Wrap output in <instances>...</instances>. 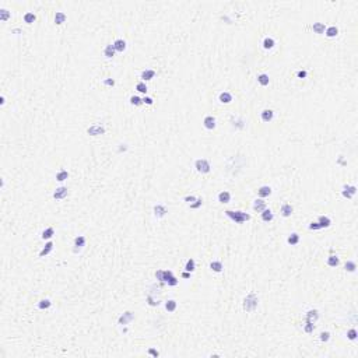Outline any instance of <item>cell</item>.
Listing matches in <instances>:
<instances>
[{
    "instance_id": "1",
    "label": "cell",
    "mask_w": 358,
    "mask_h": 358,
    "mask_svg": "<svg viewBox=\"0 0 358 358\" xmlns=\"http://www.w3.org/2000/svg\"><path fill=\"white\" fill-rule=\"evenodd\" d=\"M258 308V295L255 292H250L249 295H246V298L243 299V309L246 312H253Z\"/></svg>"
},
{
    "instance_id": "2",
    "label": "cell",
    "mask_w": 358,
    "mask_h": 358,
    "mask_svg": "<svg viewBox=\"0 0 358 358\" xmlns=\"http://www.w3.org/2000/svg\"><path fill=\"white\" fill-rule=\"evenodd\" d=\"M225 214H227L232 221L237 222V224H241V222H245V221H248V220H250V216L246 214V213H243V211H232V210H227Z\"/></svg>"
},
{
    "instance_id": "3",
    "label": "cell",
    "mask_w": 358,
    "mask_h": 358,
    "mask_svg": "<svg viewBox=\"0 0 358 358\" xmlns=\"http://www.w3.org/2000/svg\"><path fill=\"white\" fill-rule=\"evenodd\" d=\"M194 168L199 171L200 173H209L210 172V162L207 160H197L196 162H194Z\"/></svg>"
},
{
    "instance_id": "4",
    "label": "cell",
    "mask_w": 358,
    "mask_h": 358,
    "mask_svg": "<svg viewBox=\"0 0 358 358\" xmlns=\"http://www.w3.org/2000/svg\"><path fill=\"white\" fill-rule=\"evenodd\" d=\"M87 132H88L90 136H100V134L105 133V128L101 126V124H94V126H91V128H88Z\"/></svg>"
},
{
    "instance_id": "5",
    "label": "cell",
    "mask_w": 358,
    "mask_h": 358,
    "mask_svg": "<svg viewBox=\"0 0 358 358\" xmlns=\"http://www.w3.org/2000/svg\"><path fill=\"white\" fill-rule=\"evenodd\" d=\"M133 319H134V313L133 312H124L123 315H120V318H119L118 323L123 326V325H128V323H130Z\"/></svg>"
},
{
    "instance_id": "6",
    "label": "cell",
    "mask_w": 358,
    "mask_h": 358,
    "mask_svg": "<svg viewBox=\"0 0 358 358\" xmlns=\"http://www.w3.org/2000/svg\"><path fill=\"white\" fill-rule=\"evenodd\" d=\"M357 193V188L355 186H344L343 188V192H341V194H343L344 197H347V199H351L354 194Z\"/></svg>"
},
{
    "instance_id": "7",
    "label": "cell",
    "mask_w": 358,
    "mask_h": 358,
    "mask_svg": "<svg viewBox=\"0 0 358 358\" xmlns=\"http://www.w3.org/2000/svg\"><path fill=\"white\" fill-rule=\"evenodd\" d=\"M66 196H67V188H64V186H62V188H58L55 190V193H53V197H55L56 200L64 199Z\"/></svg>"
},
{
    "instance_id": "8",
    "label": "cell",
    "mask_w": 358,
    "mask_h": 358,
    "mask_svg": "<svg viewBox=\"0 0 358 358\" xmlns=\"http://www.w3.org/2000/svg\"><path fill=\"white\" fill-rule=\"evenodd\" d=\"M264 209H266V201H264L263 199H260V197L256 199L255 203H253V210L258 211V213H262Z\"/></svg>"
},
{
    "instance_id": "9",
    "label": "cell",
    "mask_w": 358,
    "mask_h": 358,
    "mask_svg": "<svg viewBox=\"0 0 358 358\" xmlns=\"http://www.w3.org/2000/svg\"><path fill=\"white\" fill-rule=\"evenodd\" d=\"M203 123H204V128L209 129V130H213V129L216 128V119L213 118V116H206Z\"/></svg>"
},
{
    "instance_id": "10",
    "label": "cell",
    "mask_w": 358,
    "mask_h": 358,
    "mask_svg": "<svg viewBox=\"0 0 358 358\" xmlns=\"http://www.w3.org/2000/svg\"><path fill=\"white\" fill-rule=\"evenodd\" d=\"M319 319V313L316 309H312V311H308L307 313V322L308 323H315L316 320Z\"/></svg>"
},
{
    "instance_id": "11",
    "label": "cell",
    "mask_w": 358,
    "mask_h": 358,
    "mask_svg": "<svg viewBox=\"0 0 358 358\" xmlns=\"http://www.w3.org/2000/svg\"><path fill=\"white\" fill-rule=\"evenodd\" d=\"M167 213H168L167 207L162 206V204H157V206L154 207V214H155V217H164Z\"/></svg>"
},
{
    "instance_id": "12",
    "label": "cell",
    "mask_w": 358,
    "mask_h": 358,
    "mask_svg": "<svg viewBox=\"0 0 358 358\" xmlns=\"http://www.w3.org/2000/svg\"><path fill=\"white\" fill-rule=\"evenodd\" d=\"M258 194H259V197H260V199L267 197V196H270V194H271V188H270V186H262V188H259Z\"/></svg>"
},
{
    "instance_id": "13",
    "label": "cell",
    "mask_w": 358,
    "mask_h": 358,
    "mask_svg": "<svg viewBox=\"0 0 358 358\" xmlns=\"http://www.w3.org/2000/svg\"><path fill=\"white\" fill-rule=\"evenodd\" d=\"M292 206L291 204H288V203H285V204H283L281 206V216L283 217H290L292 214Z\"/></svg>"
},
{
    "instance_id": "14",
    "label": "cell",
    "mask_w": 358,
    "mask_h": 358,
    "mask_svg": "<svg viewBox=\"0 0 358 358\" xmlns=\"http://www.w3.org/2000/svg\"><path fill=\"white\" fill-rule=\"evenodd\" d=\"M273 116H274V112L271 109H264L263 112H262V120H263V122H271V120H273Z\"/></svg>"
},
{
    "instance_id": "15",
    "label": "cell",
    "mask_w": 358,
    "mask_h": 358,
    "mask_svg": "<svg viewBox=\"0 0 358 358\" xmlns=\"http://www.w3.org/2000/svg\"><path fill=\"white\" fill-rule=\"evenodd\" d=\"M115 46H113V43L112 45H106L105 46V49H104V55L106 56L108 59H111V58H113L115 56Z\"/></svg>"
},
{
    "instance_id": "16",
    "label": "cell",
    "mask_w": 358,
    "mask_h": 358,
    "mask_svg": "<svg viewBox=\"0 0 358 358\" xmlns=\"http://www.w3.org/2000/svg\"><path fill=\"white\" fill-rule=\"evenodd\" d=\"M230 200H231V194L228 193L227 190L220 192V193H218V201H220V203L225 204V203H228Z\"/></svg>"
},
{
    "instance_id": "17",
    "label": "cell",
    "mask_w": 358,
    "mask_h": 358,
    "mask_svg": "<svg viewBox=\"0 0 358 358\" xmlns=\"http://www.w3.org/2000/svg\"><path fill=\"white\" fill-rule=\"evenodd\" d=\"M318 224L320 225V228H327V227H330L332 221H330V218H329V217L320 216V217H319V220H318Z\"/></svg>"
},
{
    "instance_id": "18",
    "label": "cell",
    "mask_w": 358,
    "mask_h": 358,
    "mask_svg": "<svg viewBox=\"0 0 358 358\" xmlns=\"http://www.w3.org/2000/svg\"><path fill=\"white\" fill-rule=\"evenodd\" d=\"M262 220H263L264 222H270L271 220H273V213H271V210L264 209L263 211H262Z\"/></svg>"
},
{
    "instance_id": "19",
    "label": "cell",
    "mask_w": 358,
    "mask_h": 358,
    "mask_svg": "<svg viewBox=\"0 0 358 358\" xmlns=\"http://www.w3.org/2000/svg\"><path fill=\"white\" fill-rule=\"evenodd\" d=\"M52 249H53V242H51V241H49V242L46 243L45 246H43V249H42V250H41V252H39V256H41V258H43V256L49 255V253L52 252Z\"/></svg>"
},
{
    "instance_id": "20",
    "label": "cell",
    "mask_w": 358,
    "mask_h": 358,
    "mask_svg": "<svg viewBox=\"0 0 358 358\" xmlns=\"http://www.w3.org/2000/svg\"><path fill=\"white\" fill-rule=\"evenodd\" d=\"M312 30H313V32H316V34H325L326 25L323 24V22H315V24L312 25Z\"/></svg>"
},
{
    "instance_id": "21",
    "label": "cell",
    "mask_w": 358,
    "mask_h": 358,
    "mask_svg": "<svg viewBox=\"0 0 358 358\" xmlns=\"http://www.w3.org/2000/svg\"><path fill=\"white\" fill-rule=\"evenodd\" d=\"M218 100H220V102L221 104H230L231 101H232V95L230 94V92H221L220 94V97H218Z\"/></svg>"
},
{
    "instance_id": "22",
    "label": "cell",
    "mask_w": 358,
    "mask_h": 358,
    "mask_svg": "<svg viewBox=\"0 0 358 358\" xmlns=\"http://www.w3.org/2000/svg\"><path fill=\"white\" fill-rule=\"evenodd\" d=\"M113 46H115V51L116 52H123L126 49V42L123 39H116L113 42Z\"/></svg>"
},
{
    "instance_id": "23",
    "label": "cell",
    "mask_w": 358,
    "mask_h": 358,
    "mask_svg": "<svg viewBox=\"0 0 358 358\" xmlns=\"http://www.w3.org/2000/svg\"><path fill=\"white\" fill-rule=\"evenodd\" d=\"M64 21H66V14L62 13V11L56 13V14H55V24L56 25H62Z\"/></svg>"
},
{
    "instance_id": "24",
    "label": "cell",
    "mask_w": 358,
    "mask_h": 358,
    "mask_svg": "<svg viewBox=\"0 0 358 358\" xmlns=\"http://www.w3.org/2000/svg\"><path fill=\"white\" fill-rule=\"evenodd\" d=\"M154 76H155L154 70H144V71L141 73V79L144 80V81H148V80L154 79Z\"/></svg>"
},
{
    "instance_id": "25",
    "label": "cell",
    "mask_w": 358,
    "mask_h": 358,
    "mask_svg": "<svg viewBox=\"0 0 358 358\" xmlns=\"http://www.w3.org/2000/svg\"><path fill=\"white\" fill-rule=\"evenodd\" d=\"M325 34H326V37H329V38H334L339 34V30H337V27H334V25H332V27H329V28H326V31H325Z\"/></svg>"
},
{
    "instance_id": "26",
    "label": "cell",
    "mask_w": 358,
    "mask_h": 358,
    "mask_svg": "<svg viewBox=\"0 0 358 358\" xmlns=\"http://www.w3.org/2000/svg\"><path fill=\"white\" fill-rule=\"evenodd\" d=\"M53 235H55V230H53L52 227H49V228H46V230L43 231L41 237H42V239H51Z\"/></svg>"
},
{
    "instance_id": "27",
    "label": "cell",
    "mask_w": 358,
    "mask_h": 358,
    "mask_svg": "<svg viewBox=\"0 0 358 358\" xmlns=\"http://www.w3.org/2000/svg\"><path fill=\"white\" fill-rule=\"evenodd\" d=\"M210 269L213 271H216V273H220V271H222V263L221 262H211L210 263Z\"/></svg>"
},
{
    "instance_id": "28",
    "label": "cell",
    "mask_w": 358,
    "mask_h": 358,
    "mask_svg": "<svg viewBox=\"0 0 358 358\" xmlns=\"http://www.w3.org/2000/svg\"><path fill=\"white\" fill-rule=\"evenodd\" d=\"M258 81L260 85H263V87H266V85H269V81H270V79H269V76L267 74H259L258 76Z\"/></svg>"
},
{
    "instance_id": "29",
    "label": "cell",
    "mask_w": 358,
    "mask_h": 358,
    "mask_svg": "<svg viewBox=\"0 0 358 358\" xmlns=\"http://www.w3.org/2000/svg\"><path fill=\"white\" fill-rule=\"evenodd\" d=\"M67 178H69V173H67V171H64V169H60L58 173H56V181H59V182H63V181H66Z\"/></svg>"
},
{
    "instance_id": "30",
    "label": "cell",
    "mask_w": 358,
    "mask_h": 358,
    "mask_svg": "<svg viewBox=\"0 0 358 358\" xmlns=\"http://www.w3.org/2000/svg\"><path fill=\"white\" fill-rule=\"evenodd\" d=\"M35 20H37V15L34 14V13H25L24 14V21L27 24H32Z\"/></svg>"
},
{
    "instance_id": "31",
    "label": "cell",
    "mask_w": 358,
    "mask_h": 358,
    "mask_svg": "<svg viewBox=\"0 0 358 358\" xmlns=\"http://www.w3.org/2000/svg\"><path fill=\"white\" fill-rule=\"evenodd\" d=\"M84 245H85V238L83 237V235H79V237L74 238V246H77V248H83Z\"/></svg>"
},
{
    "instance_id": "32",
    "label": "cell",
    "mask_w": 358,
    "mask_h": 358,
    "mask_svg": "<svg viewBox=\"0 0 358 358\" xmlns=\"http://www.w3.org/2000/svg\"><path fill=\"white\" fill-rule=\"evenodd\" d=\"M165 309L168 311V312H173V311L176 309V302L173 299H169L165 302Z\"/></svg>"
},
{
    "instance_id": "33",
    "label": "cell",
    "mask_w": 358,
    "mask_h": 358,
    "mask_svg": "<svg viewBox=\"0 0 358 358\" xmlns=\"http://www.w3.org/2000/svg\"><path fill=\"white\" fill-rule=\"evenodd\" d=\"M194 260L193 259H189L188 262H186V264H185V271H189V273H193L194 271Z\"/></svg>"
},
{
    "instance_id": "34",
    "label": "cell",
    "mask_w": 358,
    "mask_h": 358,
    "mask_svg": "<svg viewBox=\"0 0 358 358\" xmlns=\"http://www.w3.org/2000/svg\"><path fill=\"white\" fill-rule=\"evenodd\" d=\"M172 271L171 270H162V276H161V283H167L168 280L172 277Z\"/></svg>"
},
{
    "instance_id": "35",
    "label": "cell",
    "mask_w": 358,
    "mask_h": 358,
    "mask_svg": "<svg viewBox=\"0 0 358 358\" xmlns=\"http://www.w3.org/2000/svg\"><path fill=\"white\" fill-rule=\"evenodd\" d=\"M339 262H340L339 258H337V256H334V255H332V256H329V258H327V264L330 267H336L337 264H339Z\"/></svg>"
},
{
    "instance_id": "36",
    "label": "cell",
    "mask_w": 358,
    "mask_h": 358,
    "mask_svg": "<svg viewBox=\"0 0 358 358\" xmlns=\"http://www.w3.org/2000/svg\"><path fill=\"white\" fill-rule=\"evenodd\" d=\"M287 242H288L290 245H297V243L299 242V235H298V234H291L288 237V239H287Z\"/></svg>"
},
{
    "instance_id": "37",
    "label": "cell",
    "mask_w": 358,
    "mask_h": 358,
    "mask_svg": "<svg viewBox=\"0 0 358 358\" xmlns=\"http://www.w3.org/2000/svg\"><path fill=\"white\" fill-rule=\"evenodd\" d=\"M344 269H346L347 271H350V273H352V271H355V269H357V264L354 263V262L348 260L346 262V264H344Z\"/></svg>"
},
{
    "instance_id": "38",
    "label": "cell",
    "mask_w": 358,
    "mask_h": 358,
    "mask_svg": "<svg viewBox=\"0 0 358 358\" xmlns=\"http://www.w3.org/2000/svg\"><path fill=\"white\" fill-rule=\"evenodd\" d=\"M274 46V39L273 38H264L263 41V48L264 49H271Z\"/></svg>"
},
{
    "instance_id": "39",
    "label": "cell",
    "mask_w": 358,
    "mask_h": 358,
    "mask_svg": "<svg viewBox=\"0 0 358 358\" xmlns=\"http://www.w3.org/2000/svg\"><path fill=\"white\" fill-rule=\"evenodd\" d=\"M51 305H52V302L49 299H41L39 303H38V308H39V309H48Z\"/></svg>"
},
{
    "instance_id": "40",
    "label": "cell",
    "mask_w": 358,
    "mask_h": 358,
    "mask_svg": "<svg viewBox=\"0 0 358 358\" xmlns=\"http://www.w3.org/2000/svg\"><path fill=\"white\" fill-rule=\"evenodd\" d=\"M9 17H10V11H9V10H6V9H2V10H0V20H2V21H7V20H9Z\"/></svg>"
},
{
    "instance_id": "41",
    "label": "cell",
    "mask_w": 358,
    "mask_h": 358,
    "mask_svg": "<svg viewBox=\"0 0 358 358\" xmlns=\"http://www.w3.org/2000/svg\"><path fill=\"white\" fill-rule=\"evenodd\" d=\"M130 104H132V105H134V106L141 105V104H143V98L133 95V97H130Z\"/></svg>"
},
{
    "instance_id": "42",
    "label": "cell",
    "mask_w": 358,
    "mask_h": 358,
    "mask_svg": "<svg viewBox=\"0 0 358 358\" xmlns=\"http://www.w3.org/2000/svg\"><path fill=\"white\" fill-rule=\"evenodd\" d=\"M136 90H137L139 92H143V94H146V92H147V85H146V83H137Z\"/></svg>"
},
{
    "instance_id": "43",
    "label": "cell",
    "mask_w": 358,
    "mask_h": 358,
    "mask_svg": "<svg viewBox=\"0 0 358 358\" xmlns=\"http://www.w3.org/2000/svg\"><path fill=\"white\" fill-rule=\"evenodd\" d=\"M201 203H203V200H201V199H196V200H194L192 204H189V206H190V209L196 210V209H199V207L201 206Z\"/></svg>"
},
{
    "instance_id": "44",
    "label": "cell",
    "mask_w": 358,
    "mask_h": 358,
    "mask_svg": "<svg viewBox=\"0 0 358 358\" xmlns=\"http://www.w3.org/2000/svg\"><path fill=\"white\" fill-rule=\"evenodd\" d=\"M347 337H348L350 340H355L357 339V330H355V329H350V330L347 332Z\"/></svg>"
},
{
    "instance_id": "45",
    "label": "cell",
    "mask_w": 358,
    "mask_h": 358,
    "mask_svg": "<svg viewBox=\"0 0 358 358\" xmlns=\"http://www.w3.org/2000/svg\"><path fill=\"white\" fill-rule=\"evenodd\" d=\"M313 329H315V325H313V323H308V322H307V325H305L303 330L307 332V333H312Z\"/></svg>"
},
{
    "instance_id": "46",
    "label": "cell",
    "mask_w": 358,
    "mask_h": 358,
    "mask_svg": "<svg viewBox=\"0 0 358 358\" xmlns=\"http://www.w3.org/2000/svg\"><path fill=\"white\" fill-rule=\"evenodd\" d=\"M329 339H330V333H329V332H322V333H320V340H322V341H329Z\"/></svg>"
},
{
    "instance_id": "47",
    "label": "cell",
    "mask_w": 358,
    "mask_h": 358,
    "mask_svg": "<svg viewBox=\"0 0 358 358\" xmlns=\"http://www.w3.org/2000/svg\"><path fill=\"white\" fill-rule=\"evenodd\" d=\"M167 283H168V285H171V287H173V285H176V284H178V279H176L175 276H172V277H171L169 280H168Z\"/></svg>"
},
{
    "instance_id": "48",
    "label": "cell",
    "mask_w": 358,
    "mask_h": 358,
    "mask_svg": "<svg viewBox=\"0 0 358 358\" xmlns=\"http://www.w3.org/2000/svg\"><path fill=\"white\" fill-rule=\"evenodd\" d=\"M104 84L109 85V87H113V85H115V80H113V79H106V80H104Z\"/></svg>"
},
{
    "instance_id": "49",
    "label": "cell",
    "mask_w": 358,
    "mask_h": 358,
    "mask_svg": "<svg viewBox=\"0 0 358 358\" xmlns=\"http://www.w3.org/2000/svg\"><path fill=\"white\" fill-rule=\"evenodd\" d=\"M153 98H150V97H144L143 98V104H147V105H153Z\"/></svg>"
},
{
    "instance_id": "50",
    "label": "cell",
    "mask_w": 358,
    "mask_h": 358,
    "mask_svg": "<svg viewBox=\"0 0 358 358\" xmlns=\"http://www.w3.org/2000/svg\"><path fill=\"white\" fill-rule=\"evenodd\" d=\"M147 301H148V303H150V305H151V307H157L158 303H160V302H155V301L153 299V297H151V295H148V298H147Z\"/></svg>"
},
{
    "instance_id": "51",
    "label": "cell",
    "mask_w": 358,
    "mask_h": 358,
    "mask_svg": "<svg viewBox=\"0 0 358 358\" xmlns=\"http://www.w3.org/2000/svg\"><path fill=\"white\" fill-rule=\"evenodd\" d=\"M309 230L312 231H316V230H320V225L318 224V222H312V224L309 225Z\"/></svg>"
},
{
    "instance_id": "52",
    "label": "cell",
    "mask_w": 358,
    "mask_h": 358,
    "mask_svg": "<svg viewBox=\"0 0 358 358\" xmlns=\"http://www.w3.org/2000/svg\"><path fill=\"white\" fill-rule=\"evenodd\" d=\"M297 76H298V79H305V77H307V71H305V70H299L297 73Z\"/></svg>"
},
{
    "instance_id": "53",
    "label": "cell",
    "mask_w": 358,
    "mask_h": 358,
    "mask_svg": "<svg viewBox=\"0 0 358 358\" xmlns=\"http://www.w3.org/2000/svg\"><path fill=\"white\" fill-rule=\"evenodd\" d=\"M194 200H196L194 196H186V197H185V201H186V203H189V204H192Z\"/></svg>"
},
{
    "instance_id": "54",
    "label": "cell",
    "mask_w": 358,
    "mask_h": 358,
    "mask_svg": "<svg viewBox=\"0 0 358 358\" xmlns=\"http://www.w3.org/2000/svg\"><path fill=\"white\" fill-rule=\"evenodd\" d=\"M148 354L153 355V357H158V355H160V352H158L157 350H154V348H150L148 350Z\"/></svg>"
},
{
    "instance_id": "55",
    "label": "cell",
    "mask_w": 358,
    "mask_h": 358,
    "mask_svg": "<svg viewBox=\"0 0 358 358\" xmlns=\"http://www.w3.org/2000/svg\"><path fill=\"white\" fill-rule=\"evenodd\" d=\"M182 277H183V279H189V277H190V273H189V271H183Z\"/></svg>"
},
{
    "instance_id": "56",
    "label": "cell",
    "mask_w": 358,
    "mask_h": 358,
    "mask_svg": "<svg viewBox=\"0 0 358 358\" xmlns=\"http://www.w3.org/2000/svg\"><path fill=\"white\" fill-rule=\"evenodd\" d=\"M0 104H2V105H3V104H4V97H2V98H0Z\"/></svg>"
}]
</instances>
